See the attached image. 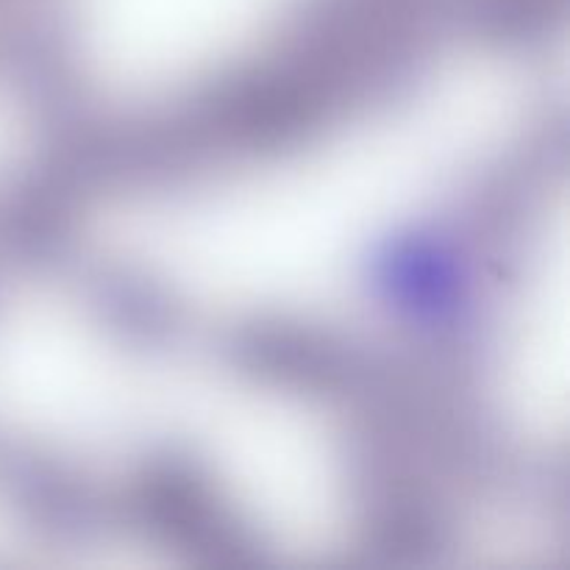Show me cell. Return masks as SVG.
<instances>
[{
	"mask_svg": "<svg viewBox=\"0 0 570 570\" xmlns=\"http://www.w3.org/2000/svg\"><path fill=\"white\" fill-rule=\"evenodd\" d=\"M510 412L527 432L546 438L566 421L568 404V265L566 228L540 232L527 267L504 354Z\"/></svg>",
	"mask_w": 570,
	"mask_h": 570,
	"instance_id": "obj_3",
	"label": "cell"
},
{
	"mask_svg": "<svg viewBox=\"0 0 570 570\" xmlns=\"http://www.w3.org/2000/svg\"><path fill=\"white\" fill-rule=\"evenodd\" d=\"M512 104L499 72L454 70L304 154L154 209L128 243L204 301L317 304L495 148Z\"/></svg>",
	"mask_w": 570,
	"mask_h": 570,
	"instance_id": "obj_1",
	"label": "cell"
},
{
	"mask_svg": "<svg viewBox=\"0 0 570 570\" xmlns=\"http://www.w3.org/2000/svg\"><path fill=\"white\" fill-rule=\"evenodd\" d=\"M298 0H78V56L120 98L187 89L250 50Z\"/></svg>",
	"mask_w": 570,
	"mask_h": 570,
	"instance_id": "obj_2",
	"label": "cell"
}]
</instances>
